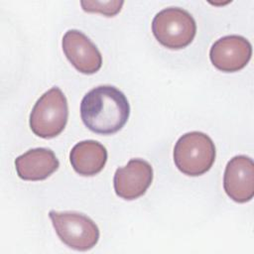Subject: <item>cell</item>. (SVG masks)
I'll list each match as a JSON object with an SVG mask.
<instances>
[{"mask_svg":"<svg viewBox=\"0 0 254 254\" xmlns=\"http://www.w3.org/2000/svg\"><path fill=\"white\" fill-rule=\"evenodd\" d=\"M130 115L129 102L122 91L112 85H99L89 90L80 103L83 124L92 132L110 135L118 132Z\"/></svg>","mask_w":254,"mask_h":254,"instance_id":"6da1fadb","label":"cell"},{"mask_svg":"<svg viewBox=\"0 0 254 254\" xmlns=\"http://www.w3.org/2000/svg\"><path fill=\"white\" fill-rule=\"evenodd\" d=\"M215 155V146L211 138L198 131L181 136L174 148L176 167L183 174L190 177L206 173L212 167Z\"/></svg>","mask_w":254,"mask_h":254,"instance_id":"7a4b0ae2","label":"cell"},{"mask_svg":"<svg viewBox=\"0 0 254 254\" xmlns=\"http://www.w3.org/2000/svg\"><path fill=\"white\" fill-rule=\"evenodd\" d=\"M68 118V105L64 92L58 86L46 91L35 103L30 114V128L44 139L60 135Z\"/></svg>","mask_w":254,"mask_h":254,"instance_id":"3957f363","label":"cell"},{"mask_svg":"<svg viewBox=\"0 0 254 254\" xmlns=\"http://www.w3.org/2000/svg\"><path fill=\"white\" fill-rule=\"evenodd\" d=\"M152 32L165 48L180 50L188 47L194 39L196 24L187 10L169 7L155 15L152 21Z\"/></svg>","mask_w":254,"mask_h":254,"instance_id":"277c9868","label":"cell"},{"mask_svg":"<svg viewBox=\"0 0 254 254\" xmlns=\"http://www.w3.org/2000/svg\"><path fill=\"white\" fill-rule=\"evenodd\" d=\"M49 216L60 239L69 248L86 251L99 239V229L88 216L75 211L51 210Z\"/></svg>","mask_w":254,"mask_h":254,"instance_id":"5b68a950","label":"cell"},{"mask_svg":"<svg viewBox=\"0 0 254 254\" xmlns=\"http://www.w3.org/2000/svg\"><path fill=\"white\" fill-rule=\"evenodd\" d=\"M252 47L242 36H224L213 43L209 51L212 64L224 72H234L242 69L250 61Z\"/></svg>","mask_w":254,"mask_h":254,"instance_id":"8992f818","label":"cell"},{"mask_svg":"<svg viewBox=\"0 0 254 254\" xmlns=\"http://www.w3.org/2000/svg\"><path fill=\"white\" fill-rule=\"evenodd\" d=\"M153 181V168L143 159H131L114 174L113 186L118 196L132 200L142 196Z\"/></svg>","mask_w":254,"mask_h":254,"instance_id":"52a82bcc","label":"cell"},{"mask_svg":"<svg viewBox=\"0 0 254 254\" xmlns=\"http://www.w3.org/2000/svg\"><path fill=\"white\" fill-rule=\"evenodd\" d=\"M63 51L69 63L81 73L92 74L102 65V57L97 47L78 30H68L62 41Z\"/></svg>","mask_w":254,"mask_h":254,"instance_id":"ba28073f","label":"cell"},{"mask_svg":"<svg viewBox=\"0 0 254 254\" xmlns=\"http://www.w3.org/2000/svg\"><path fill=\"white\" fill-rule=\"evenodd\" d=\"M226 194L236 202H246L254 195V164L251 158L238 155L227 163L223 177Z\"/></svg>","mask_w":254,"mask_h":254,"instance_id":"9c48e42d","label":"cell"},{"mask_svg":"<svg viewBox=\"0 0 254 254\" xmlns=\"http://www.w3.org/2000/svg\"><path fill=\"white\" fill-rule=\"evenodd\" d=\"M59 167L60 162L55 153L47 148L31 149L15 160L16 172L25 181L45 180Z\"/></svg>","mask_w":254,"mask_h":254,"instance_id":"30bf717a","label":"cell"},{"mask_svg":"<svg viewBox=\"0 0 254 254\" xmlns=\"http://www.w3.org/2000/svg\"><path fill=\"white\" fill-rule=\"evenodd\" d=\"M69 161L77 174L91 177L104 168L107 161V150L97 141L84 140L73 146L69 153Z\"/></svg>","mask_w":254,"mask_h":254,"instance_id":"8fae6325","label":"cell"},{"mask_svg":"<svg viewBox=\"0 0 254 254\" xmlns=\"http://www.w3.org/2000/svg\"><path fill=\"white\" fill-rule=\"evenodd\" d=\"M123 1H81L80 5L85 12H96L107 17H113L120 12Z\"/></svg>","mask_w":254,"mask_h":254,"instance_id":"7c38bea8","label":"cell"}]
</instances>
